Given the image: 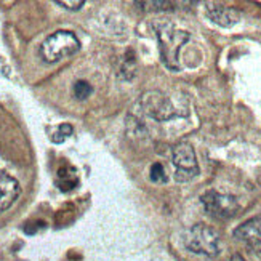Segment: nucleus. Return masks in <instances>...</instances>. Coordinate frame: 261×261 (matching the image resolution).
Listing matches in <instances>:
<instances>
[{"label":"nucleus","mask_w":261,"mask_h":261,"mask_svg":"<svg viewBox=\"0 0 261 261\" xmlns=\"http://www.w3.org/2000/svg\"><path fill=\"white\" fill-rule=\"evenodd\" d=\"M81 48V42L69 31H56L40 45V55L43 61L58 63L64 58L75 55Z\"/></svg>","instance_id":"f257e3e1"},{"label":"nucleus","mask_w":261,"mask_h":261,"mask_svg":"<svg viewBox=\"0 0 261 261\" xmlns=\"http://www.w3.org/2000/svg\"><path fill=\"white\" fill-rule=\"evenodd\" d=\"M157 39L164 64L172 71H179V50L189 40V34L172 26H162L157 29Z\"/></svg>","instance_id":"f03ea898"},{"label":"nucleus","mask_w":261,"mask_h":261,"mask_svg":"<svg viewBox=\"0 0 261 261\" xmlns=\"http://www.w3.org/2000/svg\"><path fill=\"white\" fill-rule=\"evenodd\" d=\"M185 247L192 253L217 256L220 253V236L210 226L194 224L185 236Z\"/></svg>","instance_id":"7ed1b4c3"},{"label":"nucleus","mask_w":261,"mask_h":261,"mask_svg":"<svg viewBox=\"0 0 261 261\" xmlns=\"http://www.w3.org/2000/svg\"><path fill=\"white\" fill-rule=\"evenodd\" d=\"M140 108L147 117L159 122H165L176 117V109L172 103V99L162 92H157V90L146 92L140 98Z\"/></svg>","instance_id":"20e7f679"},{"label":"nucleus","mask_w":261,"mask_h":261,"mask_svg":"<svg viewBox=\"0 0 261 261\" xmlns=\"http://www.w3.org/2000/svg\"><path fill=\"white\" fill-rule=\"evenodd\" d=\"M200 202L203 208L213 218L228 220L232 218L234 215L239 212V202L234 196L221 194L217 191H207L205 194L200 197Z\"/></svg>","instance_id":"39448f33"},{"label":"nucleus","mask_w":261,"mask_h":261,"mask_svg":"<svg viewBox=\"0 0 261 261\" xmlns=\"http://www.w3.org/2000/svg\"><path fill=\"white\" fill-rule=\"evenodd\" d=\"M172 162L176 168L175 178L178 181H189L199 175V164L196 152L189 143H178L172 151Z\"/></svg>","instance_id":"423d86ee"},{"label":"nucleus","mask_w":261,"mask_h":261,"mask_svg":"<svg viewBox=\"0 0 261 261\" xmlns=\"http://www.w3.org/2000/svg\"><path fill=\"white\" fill-rule=\"evenodd\" d=\"M234 237L256 255H261V217H255L241 224L234 231Z\"/></svg>","instance_id":"0eeeda50"},{"label":"nucleus","mask_w":261,"mask_h":261,"mask_svg":"<svg viewBox=\"0 0 261 261\" xmlns=\"http://www.w3.org/2000/svg\"><path fill=\"white\" fill-rule=\"evenodd\" d=\"M208 18L223 28H229L241 19V13L231 7H224L221 4H207Z\"/></svg>","instance_id":"6e6552de"},{"label":"nucleus","mask_w":261,"mask_h":261,"mask_svg":"<svg viewBox=\"0 0 261 261\" xmlns=\"http://www.w3.org/2000/svg\"><path fill=\"white\" fill-rule=\"evenodd\" d=\"M18 196H19L18 181L0 170V212H4L13 205Z\"/></svg>","instance_id":"1a4fd4ad"},{"label":"nucleus","mask_w":261,"mask_h":261,"mask_svg":"<svg viewBox=\"0 0 261 261\" xmlns=\"http://www.w3.org/2000/svg\"><path fill=\"white\" fill-rule=\"evenodd\" d=\"M92 92H93L92 85H90L88 82H85V81H77L74 84V96L77 99H85V98H88L90 95H92Z\"/></svg>","instance_id":"9d476101"},{"label":"nucleus","mask_w":261,"mask_h":261,"mask_svg":"<svg viewBox=\"0 0 261 261\" xmlns=\"http://www.w3.org/2000/svg\"><path fill=\"white\" fill-rule=\"evenodd\" d=\"M151 179L154 183H165L167 181V175H165V170L162 167V164H154L151 167Z\"/></svg>","instance_id":"9b49d317"},{"label":"nucleus","mask_w":261,"mask_h":261,"mask_svg":"<svg viewBox=\"0 0 261 261\" xmlns=\"http://www.w3.org/2000/svg\"><path fill=\"white\" fill-rule=\"evenodd\" d=\"M72 135V127L71 125H67V123H63V125L58 128V132L55 133V136H53V141L55 143H63L67 136H71Z\"/></svg>","instance_id":"f8f14e48"},{"label":"nucleus","mask_w":261,"mask_h":261,"mask_svg":"<svg viewBox=\"0 0 261 261\" xmlns=\"http://www.w3.org/2000/svg\"><path fill=\"white\" fill-rule=\"evenodd\" d=\"M55 4L60 5V7H64L67 10H79V8H82L85 5L84 0H79V2H66V0H56Z\"/></svg>","instance_id":"ddd939ff"},{"label":"nucleus","mask_w":261,"mask_h":261,"mask_svg":"<svg viewBox=\"0 0 261 261\" xmlns=\"http://www.w3.org/2000/svg\"><path fill=\"white\" fill-rule=\"evenodd\" d=\"M229 261H245V259H244V258H242L241 255H234V256H232V258H231Z\"/></svg>","instance_id":"4468645a"}]
</instances>
